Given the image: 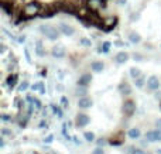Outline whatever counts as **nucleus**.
Returning a JSON list of instances; mask_svg holds the SVG:
<instances>
[{
  "mask_svg": "<svg viewBox=\"0 0 161 154\" xmlns=\"http://www.w3.org/2000/svg\"><path fill=\"white\" fill-rule=\"evenodd\" d=\"M103 51H105V52H108V51H109V44H108V42H106V44H103Z\"/></svg>",
  "mask_w": 161,
  "mask_h": 154,
  "instance_id": "412c9836",
  "label": "nucleus"
},
{
  "mask_svg": "<svg viewBox=\"0 0 161 154\" xmlns=\"http://www.w3.org/2000/svg\"><path fill=\"white\" fill-rule=\"evenodd\" d=\"M156 141H161V129L156 130Z\"/></svg>",
  "mask_w": 161,
  "mask_h": 154,
  "instance_id": "a211bd4d",
  "label": "nucleus"
},
{
  "mask_svg": "<svg viewBox=\"0 0 161 154\" xmlns=\"http://www.w3.org/2000/svg\"><path fill=\"white\" fill-rule=\"evenodd\" d=\"M45 141H47V143H51V141H53V136H48V137L45 139Z\"/></svg>",
  "mask_w": 161,
  "mask_h": 154,
  "instance_id": "b1692460",
  "label": "nucleus"
},
{
  "mask_svg": "<svg viewBox=\"0 0 161 154\" xmlns=\"http://www.w3.org/2000/svg\"><path fill=\"white\" fill-rule=\"evenodd\" d=\"M16 76H10V78H8L7 79V85H8V86H10V88H13L14 86V85H16Z\"/></svg>",
  "mask_w": 161,
  "mask_h": 154,
  "instance_id": "f8f14e48",
  "label": "nucleus"
},
{
  "mask_svg": "<svg viewBox=\"0 0 161 154\" xmlns=\"http://www.w3.org/2000/svg\"><path fill=\"white\" fill-rule=\"evenodd\" d=\"M92 69H93L95 72H99V71L103 69V64L102 62H93V64H92Z\"/></svg>",
  "mask_w": 161,
  "mask_h": 154,
  "instance_id": "0eeeda50",
  "label": "nucleus"
},
{
  "mask_svg": "<svg viewBox=\"0 0 161 154\" xmlns=\"http://www.w3.org/2000/svg\"><path fill=\"white\" fill-rule=\"evenodd\" d=\"M146 140L156 141V130H154V132H147L146 133Z\"/></svg>",
  "mask_w": 161,
  "mask_h": 154,
  "instance_id": "6e6552de",
  "label": "nucleus"
},
{
  "mask_svg": "<svg viewBox=\"0 0 161 154\" xmlns=\"http://www.w3.org/2000/svg\"><path fill=\"white\" fill-rule=\"evenodd\" d=\"M109 2L110 0H2V6L16 21L53 17L59 11H65L88 25L112 30L117 24V16L112 11Z\"/></svg>",
  "mask_w": 161,
  "mask_h": 154,
  "instance_id": "f257e3e1",
  "label": "nucleus"
},
{
  "mask_svg": "<svg viewBox=\"0 0 161 154\" xmlns=\"http://www.w3.org/2000/svg\"><path fill=\"white\" fill-rule=\"evenodd\" d=\"M85 139L88 141H93L95 140V135H93V133H91V132H86L85 133Z\"/></svg>",
  "mask_w": 161,
  "mask_h": 154,
  "instance_id": "ddd939ff",
  "label": "nucleus"
},
{
  "mask_svg": "<svg viewBox=\"0 0 161 154\" xmlns=\"http://www.w3.org/2000/svg\"><path fill=\"white\" fill-rule=\"evenodd\" d=\"M131 41H139V37L133 34V36H131Z\"/></svg>",
  "mask_w": 161,
  "mask_h": 154,
  "instance_id": "5701e85b",
  "label": "nucleus"
},
{
  "mask_svg": "<svg viewBox=\"0 0 161 154\" xmlns=\"http://www.w3.org/2000/svg\"><path fill=\"white\" fill-rule=\"evenodd\" d=\"M120 91H122V92H125L126 95H129V93H130V88L127 86V84H123V85H120Z\"/></svg>",
  "mask_w": 161,
  "mask_h": 154,
  "instance_id": "9b49d317",
  "label": "nucleus"
},
{
  "mask_svg": "<svg viewBox=\"0 0 161 154\" xmlns=\"http://www.w3.org/2000/svg\"><path fill=\"white\" fill-rule=\"evenodd\" d=\"M33 91H41V92H44V89H42V84H36V85H33Z\"/></svg>",
  "mask_w": 161,
  "mask_h": 154,
  "instance_id": "2eb2a0df",
  "label": "nucleus"
},
{
  "mask_svg": "<svg viewBox=\"0 0 161 154\" xmlns=\"http://www.w3.org/2000/svg\"><path fill=\"white\" fill-rule=\"evenodd\" d=\"M130 75L133 76V78H139V76H140V71L139 69H134V68H133V69L130 71Z\"/></svg>",
  "mask_w": 161,
  "mask_h": 154,
  "instance_id": "4468645a",
  "label": "nucleus"
},
{
  "mask_svg": "<svg viewBox=\"0 0 161 154\" xmlns=\"http://www.w3.org/2000/svg\"><path fill=\"white\" fill-rule=\"evenodd\" d=\"M53 109H54V113H55V115H58L59 118H61V116H62V112H61V109H59L58 106H54Z\"/></svg>",
  "mask_w": 161,
  "mask_h": 154,
  "instance_id": "dca6fc26",
  "label": "nucleus"
},
{
  "mask_svg": "<svg viewBox=\"0 0 161 154\" xmlns=\"http://www.w3.org/2000/svg\"><path fill=\"white\" fill-rule=\"evenodd\" d=\"M129 136H130L131 139H137L140 136V130L139 129H130V132H129Z\"/></svg>",
  "mask_w": 161,
  "mask_h": 154,
  "instance_id": "9d476101",
  "label": "nucleus"
},
{
  "mask_svg": "<svg viewBox=\"0 0 161 154\" xmlns=\"http://www.w3.org/2000/svg\"><path fill=\"white\" fill-rule=\"evenodd\" d=\"M82 44H85V45H89V44H91V42H89L88 40H83V41H82Z\"/></svg>",
  "mask_w": 161,
  "mask_h": 154,
  "instance_id": "cd10ccee",
  "label": "nucleus"
},
{
  "mask_svg": "<svg viewBox=\"0 0 161 154\" xmlns=\"http://www.w3.org/2000/svg\"><path fill=\"white\" fill-rule=\"evenodd\" d=\"M62 105H65V106H67V105H68V101H67V98H62Z\"/></svg>",
  "mask_w": 161,
  "mask_h": 154,
  "instance_id": "a878e982",
  "label": "nucleus"
},
{
  "mask_svg": "<svg viewBox=\"0 0 161 154\" xmlns=\"http://www.w3.org/2000/svg\"><path fill=\"white\" fill-rule=\"evenodd\" d=\"M125 112L127 113V115H131V113L134 112V103L131 101H127L125 103Z\"/></svg>",
  "mask_w": 161,
  "mask_h": 154,
  "instance_id": "39448f33",
  "label": "nucleus"
},
{
  "mask_svg": "<svg viewBox=\"0 0 161 154\" xmlns=\"http://www.w3.org/2000/svg\"><path fill=\"white\" fill-rule=\"evenodd\" d=\"M85 93H86V89H85V88H79V89H78V95L85 96Z\"/></svg>",
  "mask_w": 161,
  "mask_h": 154,
  "instance_id": "aec40b11",
  "label": "nucleus"
},
{
  "mask_svg": "<svg viewBox=\"0 0 161 154\" xmlns=\"http://www.w3.org/2000/svg\"><path fill=\"white\" fill-rule=\"evenodd\" d=\"M27 88H28V84H27V82H23V84L20 85V88H19V89H20V91H25V89H27Z\"/></svg>",
  "mask_w": 161,
  "mask_h": 154,
  "instance_id": "6ab92c4d",
  "label": "nucleus"
},
{
  "mask_svg": "<svg viewBox=\"0 0 161 154\" xmlns=\"http://www.w3.org/2000/svg\"><path fill=\"white\" fill-rule=\"evenodd\" d=\"M93 154H103V151H102L100 149H96V150H95V153H93Z\"/></svg>",
  "mask_w": 161,
  "mask_h": 154,
  "instance_id": "393cba45",
  "label": "nucleus"
},
{
  "mask_svg": "<svg viewBox=\"0 0 161 154\" xmlns=\"http://www.w3.org/2000/svg\"><path fill=\"white\" fill-rule=\"evenodd\" d=\"M89 81H91V75H85L79 79V85L80 86H86V84H88Z\"/></svg>",
  "mask_w": 161,
  "mask_h": 154,
  "instance_id": "1a4fd4ad",
  "label": "nucleus"
},
{
  "mask_svg": "<svg viewBox=\"0 0 161 154\" xmlns=\"http://www.w3.org/2000/svg\"><path fill=\"white\" fill-rule=\"evenodd\" d=\"M136 85H137L139 88H142L143 85H144V79H143V78H139V79L136 81Z\"/></svg>",
  "mask_w": 161,
  "mask_h": 154,
  "instance_id": "f3484780",
  "label": "nucleus"
},
{
  "mask_svg": "<svg viewBox=\"0 0 161 154\" xmlns=\"http://www.w3.org/2000/svg\"><path fill=\"white\" fill-rule=\"evenodd\" d=\"M131 154H144L142 151V150H133V151H131Z\"/></svg>",
  "mask_w": 161,
  "mask_h": 154,
  "instance_id": "4be33fe9",
  "label": "nucleus"
},
{
  "mask_svg": "<svg viewBox=\"0 0 161 154\" xmlns=\"http://www.w3.org/2000/svg\"><path fill=\"white\" fill-rule=\"evenodd\" d=\"M91 105H92V101L91 99H88V98H85V96H82V98L79 99V102H78V106L82 107V109H86V107H89Z\"/></svg>",
  "mask_w": 161,
  "mask_h": 154,
  "instance_id": "7ed1b4c3",
  "label": "nucleus"
},
{
  "mask_svg": "<svg viewBox=\"0 0 161 154\" xmlns=\"http://www.w3.org/2000/svg\"><path fill=\"white\" fill-rule=\"evenodd\" d=\"M147 86L150 88V89H158V86H160V81H158V78H156V76H151V78H148V81H147Z\"/></svg>",
  "mask_w": 161,
  "mask_h": 154,
  "instance_id": "f03ea898",
  "label": "nucleus"
},
{
  "mask_svg": "<svg viewBox=\"0 0 161 154\" xmlns=\"http://www.w3.org/2000/svg\"><path fill=\"white\" fill-rule=\"evenodd\" d=\"M157 127H158V129H161V119H160V120H157Z\"/></svg>",
  "mask_w": 161,
  "mask_h": 154,
  "instance_id": "bb28decb",
  "label": "nucleus"
},
{
  "mask_svg": "<svg viewBox=\"0 0 161 154\" xmlns=\"http://www.w3.org/2000/svg\"><path fill=\"white\" fill-rule=\"evenodd\" d=\"M88 122H89V119H88V116H86V115H79L78 119H76V124H78L79 127L86 126V124H88Z\"/></svg>",
  "mask_w": 161,
  "mask_h": 154,
  "instance_id": "20e7f679",
  "label": "nucleus"
},
{
  "mask_svg": "<svg viewBox=\"0 0 161 154\" xmlns=\"http://www.w3.org/2000/svg\"><path fill=\"white\" fill-rule=\"evenodd\" d=\"M116 61L119 62V64H122V62L127 61V54H125V52H120V54H117V57H116Z\"/></svg>",
  "mask_w": 161,
  "mask_h": 154,
  "instance_id": "423d86ee",
  "label": "nucleus"
}]
</instances>
